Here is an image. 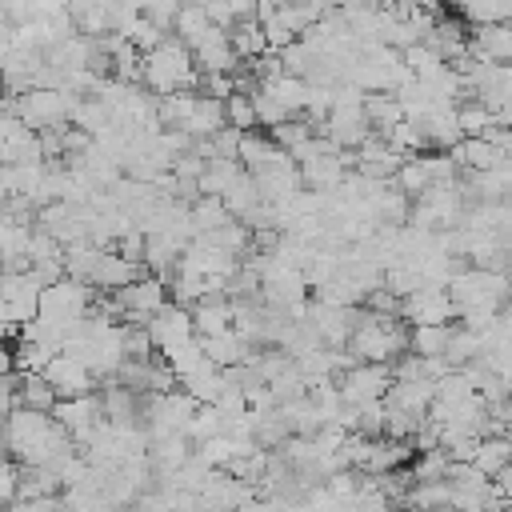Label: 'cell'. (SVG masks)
<instances>
[{
	"label": "cell",
	"mask_w": 512,
	"mask_h": 512,
	"mask_svg": "<svg viewBox=\"0 0 512 512\" xmlns=\"http://www.w3.org/2000/svg\"><path fill=\"white\" fill-rule=\"evenodd\" d=\"M508 436H512V432H508Z\"/></svg>",
	"instance_id": "8d00e7d4"
},
{
	"label": "cell",
	"mask_w": 512,
	"mask_h": 512,
	"mask_svg": "<svg viewBox=\"0 0 512 512\" xmlns=\"http://www.w3.org/2000/svg\"><path fill=\"white\" fill-rule=\"evenodd\" d=\"M364 116H368L372 132H388L396 120H404V104L396 92L376 88V92H364Z\"/></svg>",
	"instance_id": "d6986e66"
},
{
	"label": "cell",
	"mask_w": 512,
	"mask_h": 512,
	"mask_svg": "<svg viewBox=\"0 0 512 512\" xmlns=\"http://www.w3.org/2000/svg\"><path fill=\"white\" fill-rule=\"evenodd\" d=\"M228 36H232V48H236L240 60H256V56L268 52V36H264V24H260L256 16L236 20V24L228 28Z\"/></svg>",
	"instance_id": "603a6c76"
},
{
	"label": "cell",
	"mask_w": 512,
	"mask_h": 512,
	"mask_svg": "<svg viewBox=\"0 0 512 512\" xmlns=\"http://www.w3.org/2000/svg\"><path fill=\"white\" fill-rule=\"evenodd\" d=\"M204 340V352H208V360L212 364H220V368H232V364H244L248 356H252V344L236 332V328H228V332H216V336H200Z\"/></svg>",
	"instance_id": "e0dca14e"
},
{
	"label": "cell",
	"mask_w": 512,
	"mask_h": 512,
	"mask_svg": "<svg viewBox=\"0 0 512 512\" xmlns=\"http://www.w3.org/2000/svg\"><path fill=\"white\" fill-rule=\"evenodd\" d=\"M456 120H460V132L464 136H488L500 120H496V108H488L484 100H476V96H468V100H460L456 104Z\"/></svg>",
	"instance_id": "cb8c5ba5"
},
{
	"label": "cell",
	"mask_w": 512,
	"mask_h": 512,
	"mask_svg": "<svg viewBox=\"0 0 512 512\" xmlns=\"http://www.w3.org/2000/svg\"><path fill=\"white\" fill-rule=\"evenodd\" d=\"M204 92H208V96H216V100H224L228 92H236L232 72H204Z\"/></svg>",
	"instance_id": "d6a6232c"
},
{
	"label": "cell",
	"mask_w": 512,
	"mask_h": 512,
	"mask_svg": "<svg viewBox=\"0 0 512 512\" xmlns=\"http://www.w3.org/2000/svg\"><path fill=\"white\" fill-rule=\"evenodd\" d=\"M236 160L244 164V172L260 176V172H268V168H276V164L292 160V152H288V148H280L272 136H256V132H244V136H240V152H236Z\"/></svg>",
	"instance_id": "4fadbf2b"
},
{
	"label": "cell",
	"mask_w": 512,
	"mask_h": 512,
	"mask_svg": "<svg viewBox=\"0 0 512 512\" xmlns=\"http://www.w3.org/2000/svg\"><path fill=\"white\" fill-rule=\"evenodd\" d=\"M52 416L68 428V436L72 440H80V444H88V436L108 420L104 416V404H100V392H80V396H60L56 400V408H52Z\"/></svg>",
	"instance_id": "8992f818"
},
{
	"label": "cell",
	"mask_w": 512,
	"mask_h": 512,
	"mask_svg": "<svg viewBox=\"0 0 512 512\" xmlns=\"http://www.w3.org/2000/svg\"><path fill=\"white\" fill-rule=\"evenodd\" d=\"M500 80H504V96H512V60L500 64Z\"/></svg>",
	"instance_id": "d590c367"
},
{
	"label": "cell",
	"mask_w": 512,
	"mask_h": 512,
	"mask_svg": "<svg viewBox=\"0 0 512 512\" xmlns=\"http://www.w3.org/2000/svg\"><path fill=\"white\" fill-rule=\"evenodd\" d=\"M224 120H228L232 128H240V132L260 128V124H256V104H252V92H244V88L228 92V96H224Z\"/></svg>",
	"instance_id": "83f0119b"
},
{
	"label": "cell",
	"mask_w": 512,
	"mask_h": 512,
	"mask_svg": "<svg viewBox=\"0 0 512 512\" xmlns=\"http://www.w3.org/2000/svg\"><path fill=\"white\" fill-rule=\"evenodd\" d=\"M404 316L400 312H376V308H360V320H356V332L348 340V352L356 360H380V364H392L400 352H408V332L400 324Z\"/></svg>",
	"instance_id": "6da1fadb"
},
{
	"label": "cell",
	"mask_w": 512,
	"mask_h": 512,
	"mask_svg": "<svg viewBox=\"0 0 512 512\" xmlns=\"http://www.w3.org/2000/svg\"><path fill=\"white\" fill-rule=\"evenodd\" d=\"M148 332H152V344H156L160 352H168V348L184 344L188 336H196L192 308H184V304H176V300L160 304V308L148 316Z\"/></svg>",
	"instance_id": "ba28073f"
},
{
	"label": "cell",
	"mask_w": 512,
	"mask_h": 512,
	"mask_svg": "<svg viewBox=\"0 0 512 512\" xmlns=\"http://www.w3.org/2000/svg\"><path fill=\"white\" fill-rule=\"evenodd\" d=\"M164 36H168V28H160V24H156L152 16H144V12H140V16L132 20V28H128V40H132L140 52H152Z\"/></svg>",
	"instance_id": "1f68e13d"
},
{
	"label": "cell",
	"mask_w": 512,
	"mask_h": 512,
	"mask_svg": "<svg viewBox=\"0 0 512 512\" xmlns=\"http://www.w3.org/2000/svg\"><path fill=\"white\" fill-rule=\"evenodd\" d=\"M268 136H272L280 148H288V152L296 156V152H300V148H304V144L316 136V124H312L308 116H304V120H292V116H288V120L272 124V132H268Z\"/></svg>",
	"instance_id": "4316f807"
},
{
	"label": "cell",
	"mask_w": 512,
	"mask_h": 512,
	"mask_svg": "<svg viewBox=\"0 0 512 512\" xmlns=\"http://www.w3.org/2000/svg\"><path fill=\"white\" fill-rule=\"evenodd\" d=\"M452 156H456V164H460L464 172H488V168H500V164L508 160V152H504L496 140H488V136H464V140L452 148Z\"/></svg>",
	"instance_id": "5bb4252c"
},
{
	"label": "cell",
	"mask_w": 512,
	"mask_h": 512,
	"mask_svg": "<svg viewBox=\"0 0 512 512\" xmlns=\"http://www.w3.org/2000/svg\"><path fill=\"white\" fill-rule=\"evenodd\" d=\"M252 104H256V124H260V128H272V124H280V120L292 116V112H288L268 88H260V84L252 88Z\"/></svg>",
	"instance_id": "4dcf8cb0"
},
{
	"label": "cell",
	"mask_w": 512,
	"mask_h": 512,
	"mask_svg": "<svg viewBox=\"0 0 512 512\" xmlns=\"http://www.w3.org/2000/svg\"><path fill=\"white\" fill-rule=\"evenodd\" d=\"M76 100H80V96H76V92H68V88L36 84V88H28V92H20V96H16V116H20L28 128L44 132V128L68 124V116H72Z\"/></svg>",
	"instance_id": "3957f363"
},
{
	"label": "cell",
	"mask_w": 512,
	"mask_h": 512,
	"mask_svg": "<svg viewBox=\"0 0 512 512\" xmlns=\"http://www.w3.org/2000/svg\"><path fill=\"white\" fill-rule=\"evenodd\" d=\"M144 88L152 96H168L180 88H196V56L180 36H164L152 52H144Z\"/></svg>",
	"instance_id": "7a4b0ae2"
},
{
	"label": "cell",
	"mask_w": 512,
	"mask_h": 512,
	"mask_svg": "<svg viewBox=\"0 0 512 512\" xmlns=\"http://www.w3.org/2000/svg\"><path fill=\"white\" fill-rule=\"evenodd\" d=\"M12 352H16V372H44V368H48V360L56 356V348H52V344L32 340V336H20V344H16Z\"/></svg>",
	"instance_id": "f1b7e54d"
},
{
	"label": "cell",
	"mask_w": 512,
	"mask_h": 512,
	"mask_svg": "<svg viewBox=\"0 0 512 512\" xmlns=\"http://www.w3.org/2000/svg\"><path fill=\"white\" fill-rule=\"evenodd\" d=\"M60 400V392L52 388V380L44 372H20V384H16V404L24 408H40V412H52Z\"/></svg>",
	"instance_id": "7402d4cb"
},
{
	"label": "cell",
	"mask_w": 512,
	"mask_h": 512,
	"mask_svg": "<svg viewBox=\"0 0 512 512\" xmlns=\"http://www.w3.org/2000/svg\"><path fill=\"white\" fill-rule=\"evenodd\" d=\"M144 272V264L140 260H128L124 252H116V248H100V260H96V268H92V288L96 292H116V288H124V284H132L136 276Z\"/></svg>",
	"instance_id": "9c48e42d"
},
{
	"label": "cell",
	"mask_w": 512,
	"mask_h": 512,
	"mask_svg": "<svg viewBox=\"0 0 512 512\" xmlns=\"http://www.w3.org/2000/svg\"><path fill=\"white\" fill-rule=\"evenodd\" d=\"M116 300L124 304V324H148V316L160 308V304H168L172 300V292H168V280H160V276H136L132 284H124V288H116Z\"/></svg>",
	"instance_id": "277c9868"
},
{
	"label": "cell",
	"mask_w": 512,
	"mask_h": 512,
	"mask_svg": "<svg viewBox=\"0 0 512 512\" xmlns=\"http://www.w3.org/2000/svg\"><path fill=\"white\" fill-rule=\"evenodd\" d=\"M192 56H196V68L200 72H232L240 64V56L232 48V36L220 24H212V32L192 48Z\"/></svg>",
	"instance_id": "7c38bea8"
},
{
	"label": "cell",
	"mask_w": 512,
	"mask_h": 512,
	"mask_svg": "<svg viewBox=\"0 0 512 512\" xmlns=\"http://www.w3.org/2000/svg\"><path fill=\"white\" fill-rule=\"evenodd\" d=\"M508 460H512V436H508V432H484V436L476 440L472 464H476L484 476H496Z\"/></svg>",
	"instance_id": "ac0fdd59"
},
{
	"label": "cell",
	"mask_w": 512,
	"mask_h": 512,
	"mask_svg": "<svg viewBox=\"0 0 512 512\" xmlns=\"http://www.w3.org/2000/svg\"><path fill=\"white\" fill-rule=\"evenodd\" d=\"M468 48L480 60H496L508 64L512 60V20H496V24H476L468 32Z\"/></svg>",
	"instance_id": "8fae6325"
},
{
	"label": "cell",
	"mask_w": 512,
	"mask_h": 512,
	"mask_svg": "<svg viewBox=\"0 0 512 512\" xmlns=\"http://www.w3.org/2000/svg\"><path fill=\"white\" fill-rule=\"evenodd\" d=\"M192 324L200 336H216L232 328V296L228 292H208L192 304Z\"/></svg>",
	"instance_id": "9a60e30c"
},
{
	"label": "cell",
	"mask_w": 512,
	"mask_h": 512,
	"mask_svg": "<svg viewBox=\"0 0 512 512\" xmlns=\"http://www.w3.org/2000/svg\"><path fill=\"white\" fill-rule=\"evenodd\" d=\"M8 372H16V352L8 348V340H0V376H8Z\"/></svg>",
	"instance_id": "e575fe53"
},
{
	"label": "cell",
	"mask_w": 512,
	"mask_h": 512,
	"mask_svg": "<svg viewBox=\"0 0 512 512\" xmlns=\"http://www.w3.org/2000/svg\"><path fill=\"white\" fill-rule=\"evenodd\" d=\"M260 88H268L292 116H300L304 112V104H308V80L304 76H292V72H276V76H268V80H260Z\"/></svg>",
	"instance_id": "44dd1931"
},
{
	"label": "cell",
	"mask_w": 512,
	"mask_h": 512,
	"mask_svg": "<svg viewBox=\"0 0 512 512\" xmlns=\"http://www.w3.org/2000/svg\"><path fill=\"white\" fill-rule=\"evenodd\" d=\"M448 340H452L448 324H412V332H408V348L416 356H444Z\"/></svg>",
	"instance_id": "d4e9b609"
},
{
	"label": "cell",
	"mask_w": 512,
	"mask_h": 512,
	"mask_svg": "<svg viewBox=\"0 0 512 512\" xmlns=\"http://www.w3.org/2000/svg\"><path fill=\"white\" fill-rule=\"evenodd\" d=\"M212 24H216V20L208 16V8H204V4H196V0H184V4H180V12H176V24H172V32H176V36H180L188 48H196V44H200V40L212 32Z\"/></svg>",
	"instance_id": "ffe728a7"
},
{
	"label": "cell",
	"mask_w": 512,
	"mask_h": 512,
	"mask_svg": "<svg viewBox=\"0 0 512 512\" xmlns=\"http://www.w3.org/2000/svg\"><path fill=\"white\" fill-rule=\"evenodd\" d=\"M420 128H424V136H428V148H456L460 140H464V132H460V120H456V104H440L436 112H428L424 120H420Z\"/></svg>",
	"instance_id": "2e32d148"
},
{
	"label": "cell",
	"mask_w": 512,
	"mask_h": 512,
	"mask_svg": "<svg viewBox=\"0 0 512 512\" xmlns=\"http://www.w3.org/2000/svg\"><path fill=\"white\" fill-rule=\"evenodd\" d=\"M336 384H340L344 400H352V404H360V400H384L388 388H392V368L380 364V360H356L352 368H344L336 376Z\"/></svg>",
	"instance_id": "5b68a950"
},
{
	"label": "cell",
	"mask_w": 512,
	"mask_h": 512,
	"mask_svg": "<svg viewBox=\"0 0 512 512\" xmlns=\"http://www.w3.org/2000/svg\"><path fill=\"white\" fill-rule=\"evenodd\" d=\"M400 316L408 324H448L456 316V300L440 284H420L400 300Z\"/></svg>",
	"instance_id": "52a82bcc"
},
{
	"label": "cell",
	"mask_w": 512,
	"mask_h": 512,
	"mask_svg": "<svg viewBox=\"0 0 512 512\" xmlns=\"http://www.w3.org/2000/svg\"><path fill=\"white\" fill-rule=\"evenodd\" d=\"M492 480H496L500 496H504V500H512V460H508V464H504V468H500V472H496Z\"/></svg>",
	"instance_id": "836d02e7"
},
{
	"label": "cell",
	"mask_w": 512,
	"mask_h": 512,
	"mask_svg": "<svg viewBox=\"0 0 512 512\" xmlns=\"http://www.w3.org/2000/svg\"><path fill=\"white\" fill-rule=\"evenodd\" d=\"M356 432L384 436L388 432V404L384 400H360L356 404Z\"/></svg>",
	"instance_id": "f546056e"
},
{
	"label": "cell",
	"mask_w": 512,
	"mask_h": 512,
	"mask_svg": "<svg viewBox=\"0 0 512 512\" xmlns=\"http://www.w3.org/2000/svg\"><path fill=\"white\" fill-rule=\"evenodd\" d=\"M224 220H232L224 196H208V192H204V196L192 200V224H196V236H200V232H216Z\"/></svg>",
	"instance_id": "484cf974"
},
{
	"label": "cell",
	"mask_w": 512,
	"mask_h": 512,
	"mask_svg": "<svg viewBox=\"0 0 512 512\" xmlns=\"http://www.w3.org/2000/svg\"><path fill=\"white\" fill-rule=\"evenodd\" d=\"M44 376L52 380V388H56L60 396H80V392H92V384H96L92 368H88L80 356H68V352H56V356L48 360Z\"/></svg>",
	"instance_id": "30bf717a"
}]
</instances>
